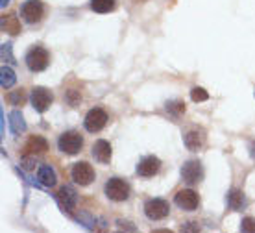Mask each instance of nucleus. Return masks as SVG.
I'll return each instance as SVG.
<instances>
[{
  "mask_svg": "<svg viewBox=\"0 0 255 233\" xmlns=\"http://www.w3.org/2000/svg\"><path fill=\"white\" fill-rule=\"evenodd\" d=\"M174 202H176V206L181 208L183 211H194V209L198 208V204H200V198H198V195L192 189H181V191H178Z\"/></svg>",
  "mask_w": 255,
  "mask_h": 233,
  "instance_id": "9d476101",
  "label": "nucleus"
},
{
  "mask_svg": "<svg viewBox=\"0 0 255 233\" xmlns=\"http://www.w3.org/2000/svg\"><path fill=\"white\" fill-rule=\"evenodd\" d=\"M58 200L65 209H72L78 202L76 191L72 189V187H69V185H65V187H61V189L58 191Z\"/></svg>",
  "mask_w": 255,
  "mask_h": 233,
  "instance_id": "4468645a",
  "label": "nucleus"
},
{
  "mask_svg": "<svg viewBox=\"0 0 255 233\" xmlns=\"http://www.w3.org/2000/svg\"><path fill=\"white\" fill-rule=\"evenodd\" d=\"M9 124H11V130L13 133H20L24 132V120H22V115L19 113V111H13L11 115H9Z\"/></svg>",
  "mask_w": 255,
  "mask_h": 233,
  "instance_id": "aec40b11",
  "label": "nucleus"
},
{
  "mask_svg": "<svg viewBox=\"0 0 255 233\" xmlns=\"http://www.w3.org/2000/svg\"><path fill=\"white\" fill-rule=\"evenodd\" d=\"M30 100H32V106L35 107V111L45 113L46 109L52 106V102H54V95H52L50 91L45 89V87H35L32 91Z\"/></svg>",
  "mask_w": 255,
  "mask_h": 233,
  "instance_id": "0eeeda50",
  "label": "nucleus"
},
{
  "mask_svg": "<svg viewBox=\"0 0 255 233\" xmlns=\"http://www.w3.org/2000/svg\"><path fill=\"white\" fill-rule=\"evenodd\" d=\"M135 2H146V0H135Z\"/></svg>",
  "mask_w": 255,
  "mask_h": 233,
  "instance_id": "c756f323",
  "label": "nucleus"
},
{
  "mask_svg": "<svg viewBox=\"0 0 255 233\" xmlns=\"http://www.w3.org/2000/svg\"><path fill=\"white\" fill-rule=\"evenodd\" d=\"M20 163H22V167H24V169L32 170L33 169V163H35V159H33V158H28V154H26Z\"/></svg>",
  "mask_w": 255,
  "mask_h": 233,
  "instance_id": "bb28decb",
  "label": "nucleus"
},
{
  "mask_svg": "<svg viewBox=\"0 0 255 233\" xmlns=\"http://www.w3.org/2000/svg\"><path fill=\"white\" fill-rule=\"evenodd\" d=\"M228 204H230V208L235 209V211L243 209V206H244V195H243V191H237V189L231 191L230 196H228Z\"/></svg>",
  "mask_w": 255,
  "mask_h": 233,
  "instance_id": "6ab92c4d",
  "label": "nucleus"
},
{
  "mask_svg": "<svg viewBox=\"0 0 255 233\" xmlns=\"http://www.w3.org/2000/svg\"><path fill=\"white\" fill-rule=\"evenodd\" d=\"M250 154H252V158L255 159V141L252 143V146H250Z\"/></svg>",
  "mask_w": 255,
  "mask_h": 233,
  "instance_id": "cd10ccee",
  "label": "nucleus"
},
{
  "mask_svg": "<svg viewBox=\"0 0 255 233\" xmlns=\"http://www.w3.org/2000/svg\"><path fill=\"white\" fill-rule=\"evenodd\" d=\"M7 2H9V0H2V6H6Z\"/></svg>",
  "mask_w": 255,
  "mask_h": 233,
  "instance_id": "c85d7f7f",
  "label": "nucleus"
},
{
  "mask_svg": "<svg viewBox=\"0 0 255 233\" xmlns=\"http://www.w3.org/2000/svg\"><path fill=\"white\" fill-rule=\"evenodd\" d=\"M37 180L45 187H54L56 182H58V176H56V170L52 169L50 165H41L37 170Z\"/></svg>",
  "mask_w": 255,
  "mask_h": 233,
  "instance_id": "2eb2a0df",
  "label": "nucleus"
},
{
  "mask_svg": "<svg viewBox=\"0 0 255 233\" xmlns=\"http://www.w3.org/2000/svg\"><path fill=\"white\" fill-rule=\"evenodd\" d=\"M9 102H11L13 106H22V104L26 102V93L22 91V89L13 91L11 95H9Z\"/></svg>",
  "mask_w": 255,
  "mask_h": 233,
  "instance_id": "4be33fe9",
  "label": "nucleus"
},
{
  "mask_svg": "<svg viewBox=\"0 0 255 233\" xmlns=\"http://www.w3.org/2000/svg\"><path fill=\"white\" fill-rule=\"evenodd\" d=\"M166 109L174 115H181V113H185V104H183V102H168V104H166Z\"/></svg>",
  "mask_w": 255,
  "mask_h": 233,
  "instance_id": "b1692460",
  "label": "nucleus"
},
{
  "mask_svg": "<svg viewBox=\"0 0 255 233\" xmlns=\"http://www.w3.org/2000/svg\"><path fill=\"white\" fill-rule=\"evenodd\" d=\"M24 63L32 72H41V70H45L48 67L50 56H48V52L43 46H33L32 50H28V54H26Z\"/></svg>",
  "mask_w": 255,
  "mask_h": 233,
  "instance_id": "f257e3e1",
  "label": "nucleus"
},
{
  "mask_svg": "<svg viewBox=\"0 0 255 233\" xmlns=\"http://www.w3.org/2000/svg\"><path fill=\"white\" fill-rule=\"evenodd\" d=\"M241 230L246 233H255V219L254 217H246L241 222Z\"/></svg>",
  "mask_w": 255,
  "mask_h": 233,
  "instance_id": "393cba45",
  "label": "nucleus"
},
{
  "mask_svg": "<svg viewBox=\"0 0 255 233\" xmlns=\"http://www.w3.org/2000/svg\"><path fill=\"white\" fill-rule=\"evenodd\" d=\"M204 132H200V130H191V132L185 133V146L189 148L191 152H198L200 148H202V145H204Z\"/></svg>",
  "mask_w": 255,
  "mask_h": 233,
  "instance_id": "dca6fc26",
  "label": "nucleus"
},
{
  "mask_svg": "<svg viewBox=\"0 0 255 233\" xmlns=\"http://www.w3.org/2000/svg\"><path fill=\"white\" fill-rule=\"evenodd\" d=\"M161 169V161L155 156H146L144 159H140V163L137 165V174L142 178H152L155 176Z\"/></svg>",
  "mask_w": 255,
  "mask_h": 233,
  "instance_id": "9b49d317",
  "label": "nucleus"
},
{
  "mask_svg": "<svg viewBox=\"0 0 255 233\" xmlns=\"http://www.w3.org/2000/svg\"><path fill=\"white\" fill-rule=\"evenodd\" d=\"M181 178L183 182H187L189 185H194V183L202 182L204 180V167L200 161H187L183 167H181Z\"/></svg>",
  "mask_w": 255,
  "mask_h": 233,
  "instance_id": "1a4fd4ad",
  "label": "nucleus"
},
{
  "mask_svg": "<svg viewBox=\"0 0 255 233\" xmlns=\"http://www.w3.org/2000/svg\"><path fill=\"white\" fill-rule=\"evenodd\" d=\"M58 148L67 156H74L83 148V137L76 132H65L58 139Z\"/></svg>",
  "mask_w": 255,
  "mask_h": 233,
  "instance_id": "7ed1b4c3",
  "label": "nucleus"
},
{
  "mask_svg": "<svg viewBox=\"0 0 255 233\" xmlns=\"http://www.w3.org/2000/svg\"><path fill=\"white\" fill-rule=\"evenodd\" d=\"M104 193H106V196H108L109 200L124 202L129 198V185H128L124 180H121V178H111V180H108V183H106Z\"/></svg>",
  "mask_w": 255,
  "mask_h": 233,
  "instance_id": "f03ea898",
  "label": "nucleus"
},
{
  "mask_svg": "<svg viewBox=\"0 0 255 233\" xmlns=\"http://www.w3.org/2000/svg\"><path fill=\"white\" fill-rule=\"evenodd\" d=\"M191 98L194 102H205L207 98H209V93H207L205 89H202V87H194L191 91Z\"/></svg>",
  "mask_w": 255,
  "mask_h": 233,
  "instance_id": "5701e85b",
  "label": "nucleus"
},
{
  "mask_svg": "<svg viewBox=\"0 0 255 233\" xmlns=\"http://www.w3.org/2000/svg\"><path fill=\"white\" fill-rule=\"evenodd\" d=\"M70 176H72V180H74L78 185H83V187H85V185H89V183L95 180V170H93V167H91L89 163L80 161V163H76L72 167Z\"/></svg>",
  "mask_w": 255,
  "mask_h": 233,
  "instance_id": "6e6552de",
  "label": "nucleus"
},
{
  "mask_svg": "<svg viewBox=\"0 0 255 233\" xmlns=\"http://www.w3.org/2000/svg\"><path fill=\"white\" fill-rule=\"evenodd\" d=\"M24 150H26V154H28V156H39V154H45V152L48 150V143H46L45 137H39V135H35V137L28 139Z\"/></svg>",
  "mask_w": 255,
  "mask_h": 233,
  "instance_id": "ddd939ff",
  "label": "nucleus"
},
{
  "mask_svg": "<svg viewBox=\"0 0 255 233\" xmlns=\"http://www.w3.org/2000/svg\"><path fill=\"white\" fill-rule=\"evenodd\" d=\"M20 15L22 19L28 22V24H35L39 20L43 19L45 15V6L41 0H26L22 7H20Z\"/></svg>",
  "mask_w": 255,
  "mask_h": 233,
  "instance_id": "39448f33",
  "label": "nucleus"
},
{
  "mask_svg": "<svg viewBox=\"0 0 255 233\" xmlns=\"http://www.w3.org/2000/svg\"><path fill=\"white\" fill-rule=\"evenodd\" d=\"M111 145H109L108 141H96L95 145H93V158L98 161V163H109L111 161Z\"/></svg>",
  "mask_w": 255,
  "mask_h": 233,
  "instance_id": "f8f14e48",
  "label": "nucleus"
},
{
  "mask_svg": "<svg viewBox=\"0 0 255 233\" xmlns=\"http://www.w3.org/2000/svg\"><path fill=\"white\" fill-rule=\"evenodd\" d=\"M2 30L7 32L9 35H17L20 32V22L19 19L15 17V15H6L4 19H2Z\"/></svg>",
  "mask_w": 255,
  "mask_h": 233,
  "instance_id": "f3484780",
  "label": "nucleus"
},
{
  "mask_svg": "<svg viewBox=\"0 0 255 233\" xmlns=\"http://www.w3.org/2000/svg\"><path fill=\"white\" fill-rule=\"evenodd\" d=\"M117 6V0H91V9L96 13H109Z\"/></svg>",
  "mask_w": 255,
  "mask_h": 233,
  "instance_id": "a211bd4d",
  "label": "nucleus"
},
{
  "mask_svg": "<svg viewBox=\"0 0 255 233\" xmlns=\"http://www.w3.org/2000/svg\"><path fill=\"white\" fill-rule=\"evenodd\" d=\"M168 211H170L168 202L161 200V198H152L144 204V215L150 221H163L168 217Z\"/></svg>",
  "mask_w": 255,
  "mask_h": 233,
  "instance_id": "423d86ee",
  "label": "nucleus"
},
{
  "mask_svg": "<svg viewBox=\"0 0 255 233\" xmlns=\"http://www.w3.org/2000/svg\"><path fill=\"white\" fill-rule=\"evenodd\" d=\"M0 74H2V82L0 83H2V87L4 89H9L13 83H15V80H17V78H15V72H13L9 67H2Z\"/></svg>",
  "mask_w": 255,
  "mask_h": 233,
  "instance_id": "412c9836",
  "label": "nucleus"
},
{
  "mask_svg": "<svg viewBox=\"0 0 255 233\" xmlns=\"http://www.w3.org/2000/svg\"><path fill=\"white\" fill-rule=\"evenodd\" d=\"M65 100L69 102V106H80L82 95H80V91H69L67 96H65Z\"/></svg>",
  "mask_w": 255,
  "mask_h": 233,
  "instance_id": "a878e982",
  "label": "nucleus"
},
{
  "mask_svg": "<svg viewBox=\"0 0 255 233\" xmlns=\"http://www.w3.org/2000/svg\"><path fill=\"white\" fill-rule=\"evenodd\" d=\"M106 124H108V113L104 111L102 107L91 109L89 113L85 115V119H83V126L91 133H96V132H100V130H104Z\"/></svg>",
  "mask_w": 255,
  "mask_h": 233,
  "instance_id": "20e7f679",
  "label": "nucleus"
}]
</instances>
